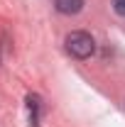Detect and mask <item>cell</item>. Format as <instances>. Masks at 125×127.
<instances>
[{"label": "cell", "mask_w": 125, "mask_h": 127, "mask_svg": "<svg viewBox=\"0 0 125 127\" xmlns=\"http://www.w3.org/2000/svg\"><path fill=\"white\" fill-rule=\"evenodd\" d=\"M64 44H66V51H69L71 56H76V59H88V56L96 51L93 37H91L88 32H81V30L69 32L66 39H64Z\"/></svg>", "instance_id": "cell-1"}, {"label": "cell", "mask_w": 125, "mask_h": 127, "mask_svg": "<svg viewBox=\"0 0 125 127\" xmlns=\"http://www.w3.org/2000/svg\"><path fill=\"white\" fill-rule=\"evenodd\" d=\"M54 7L62 15H78L83 10V0H54Z\"/></svg>", "instance_id": "cell-2"}, {"label": "cell", "mask_w": 125, "mask_h": 127, "mask_svg": "<svg viewBox=\"0 0 125 127\" xmlns=\"http://www.w3.org/2000/svg\"><path fill=\"white\" fill-rule=\"evenodd\" d=\"M27 105H30V122H32V127H37V122H39V98L30 95L27 98Z\"/></svg>", "instance_id": "cell-3"}, {"label": "cell", "mask_w": 125, "mask_h": 127, "mask_svg": "<svg viewBox=\"0 0 125 127\" xmlns=\"http://www.w3.org/2000/svg\"><path fill=\"white\" fill-rule=\"evenodd\" d=\"M113 10L120 17H125V0H113Z\"/></svg>", "instance_id": "cell-4"}]
</instances>
